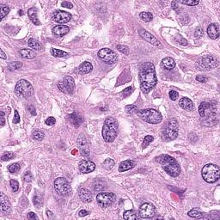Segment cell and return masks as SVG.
Listing matches in <instances>:
<instances>
[{"label": "cell", "instance_id": "29", "mask_svg": "<svg viewBox=\"0 0 220 220\" xmlns=\"http://www.w3.org/2000/svg\"><path fill=\"white\" fill-rule=\"evenodd\" d=\"M28 15L32 22L35 25H41V22L37 17V9L36 8H30L28 11Z\"/></svg>", "mask_w": 220, "mask_h": 220}, {"label": "cell", "instance_id": "46", "mask_svg": "<svg viewBox=\"0 0 220 220\" xmlns=\"http://www.w3.org/2000/svg\"><path fill=\"white\" fill-rule=\"evenodd\" d=\"M10 187H11V188H12L14 192H17L19 189V183L16 180H11L10 181Z\"/></svg>", "mask_w": 220, "mask_h": 220}, {"label": "cell", "instance_id": "47", "mask_svg": "<svg viewBox=\"0 0 220 220\" xmlns=\"http://www.w3.org/2000/svg\"><path fill=\"white\" fill-rule=\"evenodd\" d=\"M175 40H176V41H177L178 43H180V44L182 45V46H187V45H188V41H187L186 39H184L183 37H182L181 35H178L177 37L175 38Z\"/></svg>", "mask_w": 220, "mask_h": 220}, {"label": "cell", "instance_id": "55", "mask_svg": "<svg viewBox=\"0 0 220 220\" xmlns=\"http://www.w3.org/2000/svg\"><path fill=\"white\" fill-rule=\"evenodd\" d=\"M62 7H65V8H67V9H72V8H73V5H72V3H70V2H63V3H61Z\"/></svg>", "mask_w": 220, "mask_h": 220}, {"label": "cell", "instance_id": "36", "mask_svg": "<svg viewBox=\"0 0 220 220\" xmlns=\"http://www.w3.org/2000/svg\"><path fill=\"white\" fill-rule=\"evenodd\" d=\"M10 12V7H8L7 5H1L0 6V18L1 20H3V17L7 16Z\"/></svg>", "mask_w": 220, "mask_h": 220}, {"label": "cell", "instance_id": "21", "mask_svg": "<svg viewBox=\"0 0 220 220\" xmlns=\"http://www.w3.org/2000/svg\"><path fill=\"white\" fill-rule=\"evenodd\" d=\"M207 34H208L211 39L216 40V39L219 37V28L216 24H210L208 28H207Z\"/></svg>", "mask_w": 220, "mask_h": 220}, {"label": "cell", "instance_id": "58", "mask_svg": "<svg viewBox=\"0 0 220 220\" xmlns=\"http://www.w3.org/2000/svg\"><path fill=\"white\" fill-rule=\"evenodd\" d=\"M89 214V212L86 211V210H81L80 212H79V216L80 217H84V216H87Z\"/></svg>", "mask_w": 220, "mask_h": 220}, {"label": "cell", "instance_id": "6", "mask_svg": "<svg viewBox=\"0 0 220 220\" xmlns=\"http://www.w3.org/2000/svg\"><path fill=\"white\" fill-rule=\"evenodd\" d=\"M15 92L17 94V96H18L19 97L27 99L33 95L34 89H33L32 84L28 81L22 79L20 81H18V82L17 83L16 88H15Z\"/></svg>", "mask_w": 220, "mask_h": 220}, {"label": "cell", "instance_id": "25", "mask_svg": "<svg viewBox=\"0 0 220 220\" xmlns=\"http://www.w3.org/2000/svg\"><path fill=\"white\" fill-rule=\"evenodd\" d=\"M161 65L162 66V68L165 69V70L171 71L172 69H174L175 67V62L170 57H166L162 60Z\"/></svg>", "mask_w": 220, "mask_h": 220}, {"label": "cell", "instance_id": "3", "mask_svg": "<svg viewBox=\"0 0 220 220\" xmlns=\"http://www.w3.org/2000/svg\"><path fill=\"white\" fill-rule=\"evenodd\" d=\"M117 134H118L117 121L113 118H108L104 122L102 132L103 139L108 143H111L116 138Z\"/></svg>", "mask_w": 220, "mask_h": 220}, {"label": "cell", "instance_id": "37", "mask_svg": "<svg viewBox=\"0 0 220 220\" xmlns=\"http://www.w3.org/2000/svg\"><path fill=\"white\" fill-rule=\"evenodd\" d=\"M125 111L128 114H132V113L138 112V107L136 105H133V104L127 105V106L125 107Z\"/></svg>", "mask_w": 220, "mask_h": 220}, {"label": "cell", "instance_id": "38", "mask_svg": "<svg viewBox=\"0 0 220 220\" xmlns=\"http://www.w3.org/2000/svg\"><path fill=\"white\" fill-rule=\"evenodd\" d=\"M139 16H140L141 19L144 20V22H151V21L152 20V18H153L152 14L150 13V12H142V13H140Z\"/></svg>", "mask_w": 220, "mask_h": 220}, {"label": "cell", "instance_id": "16", "mask_svg": "<svg viewBox=\"0 0 220 220\" xmlns=\"http://www.w3.org/2000/svg\"><path fill=\"white\" fill-rule=\"evenodd\" d=\"M52 19L54 22H58V23H60L62 25V24L66 23V22L71 21L72 15L69 12L64 11V10H57L53 13Z\"/></svg>", "mask_w": 220, "mask_h": 220}, {"label": "cell", "instance_id": "53", "mask_svg": "<svg viewBox=\"0 0 220 220\" xmlns=\"http://www.w3.org/2000/svg\"><path fill=\"white\" fill-rule=\"evenodd\" d=\"M196 80H197V81H199L200 82H207L208 78H206V76H197V77H196Z\"/></svg>", "mask_w": 220, "mask_h": 220}, {"label": "cell", "instance_id": "33", "mask_svg": "<svg viewBox=\"0 0 220 220\" xmlns=\"http://www.w3.org/2000/svg\"><path fill=\"white\" fill-rule=\"evenodd\" d=\"M33 202H34V206H37V207H40L42 205V203H43L42 194H41L40 192L36 191L35 194L34 195V198H33Z\"/></svg>", "mask_w": 220, "mask_h": 220}, {"label": "cell", "instance_id": "35", "mask_svg": "<svg viewBox=\"0 0 220 220\" xmlns=\"http://www.w3.org/2000/svg\"><path fill=\"white\" fill-rule=\"evenodd\" d=\"M113 166H114V161H113V159H111V158H107L106 160L102 162V167L104 168L108 169V170L112 169Z\"/></svg>", "mask_w": 220, "mask_h": 220}, {"label": "cell", "instance_id": "60", "mask_svg": "<svg viewBox=\"0 0 220 220\" xmlns=\"http://www.w3.org/2000/svg\"><path fill=\"white\" fill-rule=\"evenodd\" d=\"M177 3H178V2H172V8L174 9L175 10H176V11H178V5H177Z\"/></svg>", "mask_w": 220, "mask_h": 220}, {"label": "cell", "instance_id": "1", "mask_svg": "<svg viewBox=\"0 0 220 220\" xmlns=\"http://www.w3.org/2000/svg\"><path fill=\"white\" fill-rule=\"evenodd\" d=\"M139 81L142 91L147 94L154 88L157 82V74L154 65L151 62H146L142 65L139 72Z\"/></svg>", "mask_w": 220, "mask_h": 220}, {"label": "cell", "instance_id": "51", "mask_svg": "<svg viewBox=\"0 0 220 220\" xmlns=\"http://www.w3.org/2000/svg\"><path fill=\"white\" fill-rule=\"evenodd\" d=\"M132 92V87H128V88H127L125 90H123V91L121 92V94L123 95L124 97H126V96H129Z\"/></svg>", "mask_w": 220, "mask_h": 220}, {"label": "cell", "instance_id": "63", "mask_svg": "<svg viewBox=\"0 0 220 220\" xmlns=\"http://www.w3.org/2000/svg\"><path fill=\"white\" fill-rule=\"evenodd\" d=\"M18 13H19L20 16H22V15H23V11H22V10H19V11H18Z\"/></svg>", "mask_w": 220, "mask_h": 220}, {"label": "cell", "instance_id": "4", "mask_svg": "<svg viewBox=\"0 0 220 220\" xmlns=\"http://www.w3.org/2000/svg\"><path fill=\"white\" fill-rule=\"evenodd\" d=\"M202 177L204 181L208 183L218 182L220 177L219 167L213 163L205 165L202 168Z\"/></svg>", "mask_w": 220, "mask_h": 220}, {"label": "cell", "instance_id": "10", "mask_svg": "<svg viewBox=\"0 0 220 220\" xmlns=\"http://www.w3.org/2000/svg\"><path fill=\"white\" fill-rule=\"evenodd\" d=\"M116 196L113 192H100L96 196V202L102 208H107L113 205Z\"/></svg>", "mask_w": 220, "mask_h": 220}, {"label": "cell", "instance_id": "30", "mask_svg": "<svg viewBox=\"0 0 220 220\" xmlns=\"http://www.w3.org/2000/svg\"><path fill=\"white\" fill-rule=\"evenodd\" d=\"M21 57L23 58H28V59H31V58H34L35 57V53L34 52H33L30 49H22L20 52Z\"/></svg>", "mask_w": 220, "mask_h": 220}, {"label": "cell", "instance_id": "28", "mask_svg": "<svg viewBox=\"0 0 220 220\" xmlns=\"http://www.w3.org/2000/svg\"><path fill=\"white\" fill-rule=\"evenodd\" d=\"M135 166V162L132 160H126V161L122 162L120 164L119 167V171L120 172H125L129 170L131 168H134Z\"/></svg>", "mask_w": 220, "mask_h": 220}, {"label": "cell", "instance_id": "11", "mask_svg": "<svg viewBox=\"0 0 220 220\" xmlns=\"http://www.w3.org/2000/svg\"><path fill=\"white\" fill-rule=\"evenodd\" d=\"M54 188L58 194L63 196L68 195L69 193L72 192V188L69 182H67L66 179L63 177H58L55 180Z\"/></svg>", "mask_w": 220, "mask_h": 220}, {"label": "cell", "instance_id": "40", "mask_svg": "<svg viewBox=\"0 0 220 220\" xmlns=\"http://www.w3.org/2000/svg\"><path fill=\"white\" fill-rule=\"evenodd\" d=\"M22 66V62H19V61L11 62V63H10L9 65H8V67H9L10 70H18V69H20Z\"/></svg>", "mask_w": 220, "mask_h": 220}, {"label": "cell", "instance_id": "62", "mask_svg": "<svg viewBox=\"0 0 220 220\" xmlns=\"http://www.w3.org/2000/svg\"><path fill=\"white\" fill-rule=\"evenodd\" d=\"M48 215L51 217V218H52V217H53V215L52 214V212H50V211H48Z\"/></svg>", "mask_w": 220, "mask_h": 220}, {"label": "cell", "instance_id": "18", "mask_svg": "<svg viewBox=\"0 0 220 220\" xmlns=\"http://www.w3.org/2000/svg\"><path fill=\"white\" fill-rule=\"evenodd\" d=\"M79 170L83 173V174H88L90 172H93L96 168V164L92 161L89 160H82L80 162L78 165Z\"/></svg>", "mask_w": 220, "mask_h": 220}, {"label": "cell", "instance_id": "39", "mask_svg": "<svg viewBox=\"0 0 220 220\" xmlns=\"http://www.w3.org/2000/svg\"><path fill=\"white\" fill-rule=\"evenodd\" d=\"M21 168V165L19 164V163H17V162H15V163H12V164H10V166H9V168H8V169H9V171L10 172V173H17V172H18L19 170H20Z\"/></svg>", "mask_w": 220, "mask_h": 220}, {"label": "cell", "instance_id": "19", "mask_svg": "<svg viewBox=\"0 0 220 220\" xmlns=\"http://www.w3.org/2000/svg\"><path fill=\"white\" fill-rule=\"evenodd\" d=\"M52 34H54L55 36H58V37H62L65 34H67L70 31V28L65 25H58V26H55L52 28Z\"/></svg>", "mask_w": 220, "mask_h": 220}, {"label": "cell", "instance_id": "9", "mask_svg": "<svg viewBox=\"0 0 220 220\" xmlns=\"http://www.w3.org/2000/svg\"><path fill=\"white\" fill-rule=\"evenodd\" d=\"M163 136L167 140H174L178 137V123L175 120H170L168 121L164 131Z\"/></svg>", "mask_w": 220, "mask_h": 220}, {"label": "cell", "instance_id": "50", "mask_svg": "<svg viewBox=\"0 0 220 220\" xmlns=\"http://www.w3.org/2000/svg\"><path fill=\"white\" fill-rule=\"evenodd\" d=\"M23 180L26 182H30L32 180V175H31L30 172L27 171L23 175Z\"/></svg>", "mask_w": 220, "mask_h": 220}, {"label": "cell", "instance_id": "13", "mask_svg": "<svg viewBox=\"0 0 220 220\" xmlns=\"http://www.w3.org/2000/svg\"><path fill=\"white\" fill-rule=\"evenodd\" d=\"M58 89L60 91L66 94H72L75 89V82L70 76H66L64 78L63 82H59L58 84Z\"/></svg>", "mask_w": 220, "mask_h": 220}, {"label": "cell", "instance_id": "12", "mask_svg": "<svg viewBox=\"0 0 220 220\" xmlns=\"http://www.w3.org/2000/svg\"><path fill=\"white\" fill-rule=\"evenodd\" d=\"M98 57H99L104 63L108 65H113L117 61V54L109 48H102L98 52Z\"/></svg>", "mask_w": 220, "mask_h": 220}, {"label": "cell", "instance_id": "14", "mask_svg": "<svg viewBox=\"0 0 220 220\" xmlns=\"http://www.w3.org/2000/svg\"><path fill=\"white\" fill-rule=\"evenodd\" d=\"M138 212L142 218H151L156 214V207L151 203H144L141 205Z\"/></svg>", "mask_w": 220, "mask_h": 220}, {"label": "cell", "instance_id": "7", "mask_svg": "<svg viewBox=\"0 0 220 220\" xmlns=\"http://www.w3.org/2000/svg\"><path fill=\"white\" fill-rule=\"evenodd\" d=\"M219 65V62L214 56L212 55H206L203 56L199 59L198 67L201 71H210L216 68Z\"/></svg>", "mask_w": 220, "mask_h": 220}, {"label": "cell", "instance_id": "49", "mask_svg": "<svg viewBox=\"0 0 220 220\" xmlns=\"http://www.w3.org/2000/svg\"><path fill=\"white\" fill-rule=\"evenodd\" d=\"M45 123L47 124L48 126H52V125H54L56 123V120L53 117H48V119L45 120Z\"/></svg>", "mask_w": 220, "mask_h": 220}, {"label": "cell", "instance_id": "32", "mask_svg": "<svg viewBox=\"0 0 220 220\" xmlns=\"http://www.w3.org/2000/svg\"><path fill=\"white\" fill-rule=\"evenodd\" d=\"M51 53L52 56H54L56 58H66L68 57L69 53L66 52L65 51H62V50H59V49H55V48H52L51 50Z\"/></svg>", "mask_w": 220, "mask_h": 220}, {"label": "cell", "instance_id": "44", "mask_svg": "<svg viewBox=\"0 0 220 220\" xmlns=\"http://www.w3.org/2000/svg\"><path fill=\"white\" fill-rule=\"evenodd\" d=\"M14 158H15V154L13 152H7V153L2 156L1 159H2V161H10L11 159H13Z\"/></svg>", "mask_w": 220, "mask_h": 220}, {"label": "cell", "instance_id": "27", "mask_svg": "<svg viewBox=\"0 0 220 220\" xmlns=\"http://www.w3.org/2000/svg\"><path fill=\"white\" fill-rule=\"evenodd\" d=\"M92 69L93 66L91 65V63H89V62H82V64L78 66V71L81 74H88V73H89V72L92 71Z\"/></svg>", "mask_w": 220, "mask_h": 220}, {"label": "cell", "instance_id": "43", "mask_svg": "<svg viewBox=\"0 0 220 220\" xmlns=\"http://www.w3.org/2000/svg\"><path fill=\"white\" fill-rule=\"evenodd\" d=\"M117 49H118L120 52L124 53V54H126V55L129 54V48H128V47H127V46H124V45H118V46H117Z\"/></svg>", "mask_w": 220, "mask_h": 220}, {"label": "cell", "instance_id": "45", "mask_svg": "<svg viewBox=\"0 0 220 220\" xmlns=\"http://www.w3.org/2000/svg\"><path fill=\"white\" fill-rule=\"evenodd\" d=\"M179 3L185 4V5H188V6H194L199 4V1H192V0H189V1H179Z\"/></svg>", "mask_w": 220, "mask_h": 220}, {"label": "cell", "instance_id": "54", "mask_svg": "<svg viewBox=\"0 0 220 220\" xmlns=\"http://www.w3.org/2000/svg\"><path fill=\"white\" fill-rule=\"evenodd\" d=\"M194 34H195V37L197 38H199L201 37L203 35V30L201 28H197V29L195 30V33H194Z\"/></svg>", "mask_w": 220, "mask_h": 220}, {"label": "cell", "instance_id": "56", "mask_svg": "<svg viewBox=\"0 0 220 220\" xmlns=\"http://www.w3.org/2000/svg\"><path fill=\"white\" fill-rule=\"evenodd\" d=\"M28 219H39V218L37 217V215L34 212H29L28 214Z\"/></svg>", "mask_w": 220, "mask_h": 220}, {"label": "cell", "instance_id": "20", "mask_svg": "<svg viewBox=\"0 0 220 220\" xmlns=\"http://www.w3.org/2000/svg\"><path fill=\"white\" fill-rule=\"evenodd\" d=\"M79 198L84 203H90L93 200V195L91 192L86 188H82L79 191Z\"/></svg>", "mask_w": 220, "mask_h": 220}, {"label": "cell", "instance_id": "52", "mask_svg": "<svg viewBox=\"0 0 220 220\" xmlns=\"http://www.w3.org/2000/svg\"><path fill=\"white\" fill-rule=\"evenodd\" d=\"M20 122V115L19 113L17 112V110H15V116H14L13 119V123L14 124H17Z\"/></svg>", "mask_w": 220, "mask_h": 220}, {"label": "cell", "instance_id": "57", "mask_svg": "<svg viewBox=\"0 0 220 220\" xmlns=\"http://www.w3.org/2000/svg\"><path fill=\"white\" fill-rule=\"evenodd\" d=\"M28 111L30 112V113L33 115V116L36 115V112H35V108H34V107L29 106L28 108Z\"/></svg>", "mask_w": 220, "mask_h": 220}, {"label": "cell", "instance_id": "61", "mask_svg": "<svg viewBox=\"0 0 220 220\" xmlns=\"http://www.w3.org/2000/svg\"><path fill=\"white\" fill-rule=\"evenodd\" d=\"M0 52H1V55H0V57H1V58H3V59H5V58H7V56L5 55V53L3 52V49H1V50H0Z\"/></svg>", "mask_w": 220, "mask_h": 220}, {"label": "cell", "instance_id": "34", "mask_svg": "<svg viewBox=\"0 0 220 220\" xmlns=\"http://www.w3.org/2000/svg\"><path fill=\"white\" fill-rule=\"evenodd\" d=\"M28 47L31 48H33V49H34V50H41V45L39 43V41H37L36 40H34V39H29L28 40Z\"/></svg>", "mask_w": 220, "mask_h": 220}, {"label": "cell", "instance_id": "24", "mask_svg": "<svg viewBox=\"0 0 220 220\" xmlns=\"http://www.w3.org/2000/svg\"><path fill=\"white\" fill-rule=\"evenodd\" d=\"M179 105L182 107L183 109L187 111H192L194 109V105L191 100L188 97H183L179 101Z\"/></svg>", "mask_w": 220, "mask_h": 220}, {"label": "cell", "instance_id": "23", "mask_svg": "<svg viewBox=\"0 0 220 220\" xmlns=\"http://www.w3.org/2000/svg\"><path fill=\"white\" fill-rule=\"evenodd\" d=\"M0 206H1V210L3 212H10V211L11 205L9 201L8 197L3 192H1V195H0Z\"/></svg>", "mask_w": 220, "mask_h": 220}, {"label": "cell", "instance_id": "17", "mask_svg": "<svg viewBox=\"0 0 220 220\" xmlns=\"http://www.w3.org/2000/svg\"><path fill=\"white\" fill-rule=\"evenodd\" d=\"M78 145L81 151V154L83 157H89V150L88 147V143L86 140L85 136L83 134H80L78 138Z\"/></svg>", "mask_w": 220, "mask_h": 220}, {"label": "cell", "instance_id": "2", "mask_svg": "<svg viewBox=\"0 0 220 220\" xmlns=\"http://www.w3.org/2000/svg\"><path fill=\"white\" fill-rule=\"evenodd\" d=\"M158 161L161 164L162 168L169 175H171L173 177H176L181 174L180 165L175 158H172L171 156L162 154L159 158H158Z\"/></svg>", "mask_w": 220, "mask_h": 220}, {"label": "cell", "instance_id": "5", "mask_svg": "<svg viewBox=\"0 0 220 220\" xmlns=\"http://www.w3.org/2000/svg\"><path fill=\"white\" fill-rule=\"evenodd\" d=\"M138 117H139L141 120L150 124H158L162 121L161 113L158 110L153 108H146L142 109L137 112Z\"/></svg>", "mask_w": 220, "mask_h": 220}, {"label": "cell", "instance_id": "8", "mask_svg": "<svg viewBox=\"0 0 220 220\" xmlns=\"http://www.w3.org/2000/svg\"><path fill=\"white\" fill-rule=\"evenodd\" d=\"M218 110V103L217 102H212L211 103L203 102L200 103L199 107V113L201 117H212L215 116V113Z\"/></svg>", "mask_w": 220, "mask_h": 220}, {"label": "cell", "instance_id": "41", "mask_svg": "<svg viewBox=\"0 0 220 220\" xmlns=\"http://www.w3.org/2000/svg\"><path fill=\"white\" fill-rule=\"evenodd\" d=\"M153 140H154V138L152 137V136H151V135H147L146 137L144 138V142H143V145H142V148H143V149L146 148L148 145L151 144V142H152Z\"/></svg>", "mask_w": 220, "mask_h": 220}, {"label": "cell", "instance_id": "48", "mask_svg": "<svg viewBox=\"0 0 220 220\" xmlns=\"http://www.w3.org/2000/svg\"><path fill=\"white\" fill-rule=\"evenodd\" d=\"M179 97V94L175 90H171L169 91V98L172 100V101H176L178 99Z\"/></svg>", "mask_w": 220, "mask_h": 220}, {"label": "cell", "instance_id": "15", "mask_svg": "<svg viewBox=\"0 0 220 220\" xmlns=\"http://www.w3.org/2000/svg\"><path fill=\"white\" fill-rule=\"evenodd\" d=\"M138 34L141 37L144 39V41H146L149 43H151V45H154L156 47L162 48V45L160 43V41H158L157 38L155 37L154 35H152L151 33H149L148 31H146L144 28H139L138 29Z\"/></svg>", "mask_w": 220, "mask_h": 220}, {"label": "cell", "instance_id": "26", "mask_svg": "<svg viewBox=\"0 0 220 220\" xmlns=\"http://www.w3.org/2000/svg\"><path fill=\"white\" fill-rule=\"evenodd\" d=\"M123 218L127 220H137L140 218L139 212L135 210H128L123 214Z\"/></svg>", "mask_w": 220, "mask_h": 220}, {"label": "cell", "instance_id": "22", "mask_svg": "<svg viewBox=\"0 0 220 220\" xmlns=\"http://www.w3.org/2000/svg\"><path fill=\"white\" fill-rule=\"evenodd\" d=\"M68 120L74 127H78L82 122V117L78 113H72L68 115Z\"/></svg>", "mask_w": 220, "mask_h": 220}, {"label": "cell", "instance_id": "59", "mask_svg": "<svg viewBox=\"0 0 220 220\" xmlns=\"http://www.w3.org/2000/svg\"><path fill=\"white\" fill-rule=\"evenodd\" d=\"M3 115H4V113H3V111L1 112V127H3L4 126V124H5V121H4V117H3Z\"/></svg>", "mask_w": 220, "mask_h": 220}, {"label": "cell", "instance_id": "42", "mask_svg": "<svg viewBox=\"0 0 220 220\" xmlns=\"http://www.w3.org/2000/svg\"><path fill=\"white\" fill-rule=\"evenodd\" d=\"M44 132H41V131H35V132H34V133H33V138H34V139H36V140H42L44 138Z\"/></svg>", "mask_w": 220, "mask_h": 220}, {"label": "cell", "instance_id": "31", "mask_svg": "<svg viewBox=\"0 0 220 220\" xmlns=\"http://www.w3.org/2000/svg\"><path fill=\"white\" fill-rule=\"evenodd\" d=\"M188 214L189 217L194 218H203L205 217V213L201 212L198 208H194V209H192L191 211H189Z\"/></svg>", "mask_w": 220, "mask_h": 220}]
</instances>
